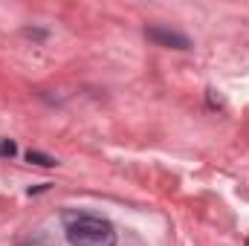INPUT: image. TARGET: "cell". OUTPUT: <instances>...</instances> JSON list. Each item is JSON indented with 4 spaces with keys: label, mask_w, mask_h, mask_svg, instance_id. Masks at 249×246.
I'll use <instances>...</instances> for the list:
<instances>
[{
    "label": "cell",
    "mask_w": 249,
    "mask_h": 246,
    "mask_svg": "<svg viewBox=\"0 0 249 246\" xmlns=\"http://www.w3.org/2000/svg\"><path fill=\"white\" fill-rule=\"evenodd\" d=\"M67 241L72 246H116V229L96 214H78L67 220Z\"/></svg>",
    "instance_id": "obj_1"
},
{
    "label": "cell",
    "mask_w": 249,
    "mask_h": 246,
    "mask_svg": "<svg viewBox=\"0 0 249 246\" xmlns=\"http://www.w3.org/2000/svg\"><path fill=\"white\" fill-rule=\"evenodd\" d=\"M145 38L157 47H168V50H191V41H188L183 32H174V29H165V26H148L145 29Z\"/></svg>",
    "instance_id": "obj_2"
},
{
    "label": "cell",
    "mask_w": 249,
    "mask_h": 246,
    "mask_svg": "<svg viewBox=\"0 0 249 246\" xmlns=\"http://www.w3.org/2000/svg\"><path fill=\"white\" fill-rule=\"evenodd\" d=\"M26 159H29V162H35V165H44V168L58 165V162H55V157H47V154H41V151H29V154H26Z\"/></svg>",
    "instance_id": "obj_3"
},
{
    "label": "cell",
    "mask_w": 249,
    "mask_h": 246,
    "mask_svg": "<svg viewBox=\"0 0 249 246\" xmlns=\"http://www.w3.org/2000/svg\"><path fill=\"white\" fill-rule=\"evenodd\" d=\"M0 154H3V157H15V142L3 139V142H0Z\"/></svg>",
    "instance_id": "obj_4"
},
{
    "label": "cell",
    "mask_w": 249,
    "mask_h": 246,
    "mask_svg": "<svg viewBox=\"0 0 249 246\" xmlns=\"http://www.w3.org/2000/svg\"><path fill=\"white\" fill-rule=\"evenodd\" d=\"M247 246H249V241H247Z\"/></svg>",
    "instance_id": "obj_5"
}]
</instances>
